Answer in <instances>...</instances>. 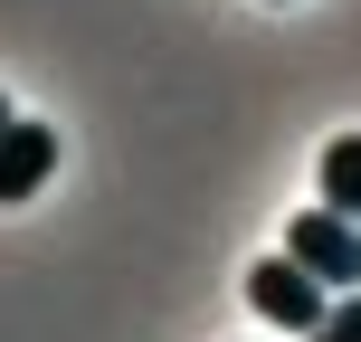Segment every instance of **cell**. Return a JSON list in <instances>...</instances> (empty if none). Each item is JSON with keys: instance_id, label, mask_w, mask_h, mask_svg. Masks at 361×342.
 I'll return each instance as SVG.
<instances>
[{"instance_id": "8992f818", "label": "cell", "mask_w": 361, "mask_h": 342, "mask_svg": "<svg viewBox=\"0 0 361 342\" xmlns=\"http://www.w3.org/2000/svg\"><path fill=\"white\" fill-rule=\"evenodd\" d=\"M305 342H343V333H333V324H314V333H305Z\"/></svg>"}, {"instance_id": "3957f363", "label": "cell", "mask_w": 361, "mask_h": 342, "mask_svg": "<svg viewBox=\"0 0 361 342\" xmlns=\"http://www.w3.org/2000/svg\"><path fill=\"white\" fill-rule=\"evenodd\" d=\"M48 171H57V133L19 114V124L0 133V209H19V200H38V181H48Z\"/></svg>"}, {"instance_id": "277c9868", "label": "cell", "mask_w": 361, "mask_h": 342, "mask_svg": "<svg viewBox=\"0 0 361 342\" xmlns=\"http://www.w3.org/2000/svg\"><path fill=\"white\" fill-rule=\"evenodd\" d=\"M324 209H352L361 219V133H343V143L324 152Z\"/></svg>"}, {"instance_id": "6da1fadb", "label": "cell", "mask_w": 361, "mask_h": 342, "mask_svg": "<svg viewBox=\"0 0 361 342\" xmlns=\"http://www.w3.org/2000/svg\"><path fill=\"white\" fill-rule=\"evenodd\" d=\"M324 295L333 286L305 267V257H257V267H247V305L267 314V324H286V333H314V324H324V314H333Z\"/></svg>"}, {"instance_id": "7a4b0ae2", "label": "cell", "mask_w": 361, "mask_h": 342, "mask_svg": "<svg viewBox=\"0 0 361 342\" xmlns=\"http://www.w3.org/2000/svg\"><path fill=\"white\" fill-rule=\"evenodd\" d=\"M286 257H305L333 295H352V286H361V219H352V209H305V219H286Z\"/></svg>"}, {"instance_id": "52a82bcc", "label": "cell", "mask_w": 361, "mask_h": 342, "mask_svg": "<svg viewBox=\"0 0 361 342\" xmlns=\"http://www.w3.org/2000/svg\"><path fill=\"white\" fill-rule=\"evenodd\" d=\"M10 124H19V114H10V95H0V133H10Z\"/></svg>"}, {"instance_id": "5b68a950", "label": "cell", "mask_w": 361, "mask_h": 342, "mask_svg": "<svg viewBox=\"0 0 361 342\" xmlns=\"http://www.w3.org/2000/svg\"><path fill=\"white\" fill-rule=\"evenodd\" d=\"M324 324H333V333H343V342H361V295H343V305H333V314H324Z\"/></svg>"}]
</instances>
